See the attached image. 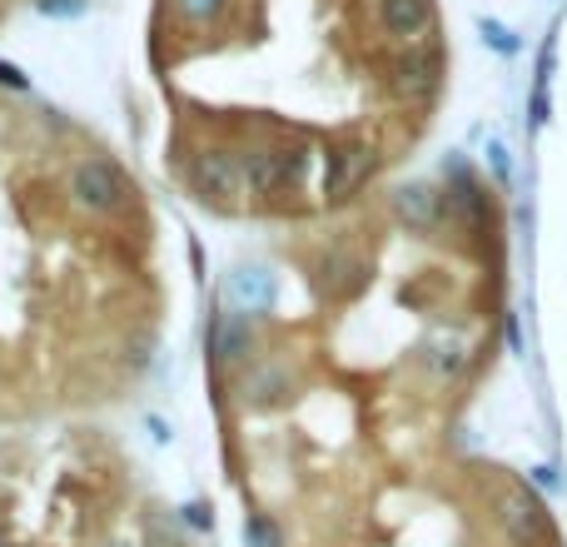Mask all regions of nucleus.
Returning a JSON list of instances; mask_svg holds the SVG:
<instances>
[{"mask_svg":"<svg viewBox=\"0 0 567 547\" xmlns=\"http://www.w3.org/2000/svg\"><path fill=\"white\" fill-rule=\"evenodd\" d=\"M433 80H439V65H433L429 55H403L399 70H393V95L429 100L433 95Z\"/></svg>","mask_w":567,"mask_h":547,"instance_id":"obj_11","label":"nucleus"},{"mask_svg":"<svg viewBox=\"0 0 567 547\" xmlns=\"http://www.w3.org/2000/svg\"><path fill=\"white\" fill-rule=\"evenodd\" d=\"M179 518H185L195 533H209V528H215V518H209V503H199V498L185 503V508H179Z\"/></svg>","mask_w":567,"mask_h":547,"instance_id":"obj_17","label":"nucleus"},{"mask_svg":"<svg viewBox=\"0 0 567 547\" xmlns=\"http://www.w3.org/2000/svg\"><path fill=\"white\" fill-rule=\"evenodd\" d=\"M478 30H483V40H488V45L498 50V55H518V45H523V40L513 35L508 25H498V20H478Z\"/></svg>","mask_w":567,"mask_h":547,"instance_id":"obj_15","label":"nucleus"},{"mask_svg":"<svg viewBox=\"0 0 567 547\" xmlns=\"http://www.w3.org/2000/svg\"><path fill=\"white\" fill-rule=\"evenodd\" d=\"M423 363H429V373H439V379H458V373L468 369V343L463 339H433L429 349H423Z\"/></svg>","mask_w":567,"mask_h":547,"instance_id":"obj_13","label":"nucleus"},{"mask_svg":"<svg viewBox=\"0 0 567 547\" xmlns=\"http://www.w3.org/2000/svg\"><path fill=\"white\" fill-rule=\"evenodd\" d=\"M189 179H195V189L205 199H229V195H239V189L249 185L245 179V155L209 145V149H199V155L189 159Z\"/></svg>","mask_w":567,"mask_h":547,"instance_id":"obj_3","label":"nucleus"},{"mask_svg":"<svg viewBox=\"0 0 567 547\" xmlns=\"http://www.w3.org/2000/svg\"><path fill=\"white\" fill-rule=\"evenodd\" d=\"M379 16H383V25H389L393 35L419 40L423 30H429V20H433V6L429 0H379Z\"/></svg>","mask_w":567,"mask_h":547,"instance_id":"obj_10","label":"nucleus"},{"mask_svg":"<svg viewBox=\"0 0 567 547\" xmlns=\"http://www.w3.org/2000/svg\"><path fill=\"white\" fill-rule=\"evenodd\" d=\"M528 483L538 493H563V478H558V468H553V463H538V468H528Z\"/></svg>","mask_w":567,"mask_h":547,"instance_id":"obj_16","label":"nucleus"},{"mask_svg":"<svg viewBox=\"0 0 567 547\" xmlns=\"http://www.w3.org/2000/svg\"><path fill=\"white\" fill-rule=\"evenodd\" d=\"M488 165L498 179H513V159H508V145H503V140H488Z\"/></svg>","mask_w":567,"mask_h":547,"instance_id":"obj_19","label":"nucleus"},{"mask_svg":"<svg viewBox=\"0 0 567 547\" xmlns=\"http://www.w3.org/2000/svg\"><path fill=\"white\" fill-rule=\"evenodd\" d=\"M293 393V373L284 363H255V369L239 379V403L245 409H279Z\"/></svg>","mask_w":567,"mask_h":547,"instance_id":"obj_6","label":"nucleus"},{"mask_svg":"<svg viewBox=\"0 0 567 547\" xmlns=\"http://www.w3.org/2000/svg\"><path fill=\"white\" fill-rule=\"evenodd\" d=\"M249 349H255V329H249L245 309L219 313V323H215V353H219V359H225V363H245Z\"/></svg>","mask_w":567,"mask_h":547,"instance_id":"obj_9","label":"nucleus"},{"mask_svg":"<svg viewBox=\"0 0 567 547\" xmlns=\"http://www.w3.org/2000/svg\"><path fill=\"white\" fill-rule=\"evenodd\" d=\"M35 6H40V16L65 20V16H80V10H85V0H35Z\"/></svg>","mask_w":567,"mask_h":547,"instance_id":"obj_20","label":"nucleus"},{"mask_svg":"<svg viewBox=\"0 0 567 547\" xmlns=\"http://www.w3.org/2000/svg\"><path fill=\"white\" fill-rule=\"evenodd\" d=\"M150 538H155V547H179L175 533L165 528V518H150Z\"/></svg>","mask_w":567,"mask_h":547,"instance_id":"obj_22","label":"nucleus"},{"mask_svg":"<svg viewBox=\"0 0 567 547\" xmlns=\"http://www.w3.org/2000/svg\"><path fill=\"white\" fill-rule=\"evenodd\" d=\"M393 215H399L409 229H439L443 215H449V195H443L439 185H423V179H413V185L393 189Z\"/></svg>","mask_w":567,"mask_h":547,"instance_id":"obj_5","label":"nucleus"},{"mask_svg":"<svg viewBox=\"0 0 567 547\" xmlns=\"http://www.w3.org/2000/svg\"><path fill=\"white\" fill-rule=\"evenodd\" d=\"M0 85H10V90H25V75H20L16 65H0Z\"/></svg>","mask_w":567,"mask_h":547,"instance_id":"obj_23","label":"nucleus"},{"mask_svg":"<svg viewBox=\"0 0 567 547\" xmlns=\"http://www.w3.org/2000/svg\"><path fill=\"white\" fill-rule=\"evenodd\" d=\"M70 195H75L80 209H95V215H110V209L125 205L130 185L110 159H80L75 175H70Z\"/></svg>","mask_w":567,"mask_h":547,"instance_id":"obj_2","label":"nucleus"},{"mask_svg":"<svg viewBox=\"0 0 567 547\" xmlns=\"http://www.w3.org/2000/svg\"><path fill=\"white\" fill-rule=\"evenodd\" d=\"M379 169V155L373 145H343L339 155L329 159V199H349L369 185V175Z\"/></svg>","mask_w":567,"mask_h":547,"instance_id":"obj_7","label":"nucleus"},{"mask_svg":"<svg viewBox=\"0 0 567 547\" xmlns=\"http://www.w3.org/2000/svg\"><path fill=\"white\" fill-rule=\"evenodd\" d=\"M363 283V259H353V255H323L319 259V289L323 293H349V289H359Z\"/></svg>","mask_w":567,"mask_h":547,"instance_id":"obj_12","label":"nucleus"},{"mask_svg":"<svg viewBox=\"0 0 567 547\" xmlns=\"http://www.w3.org/2000/svg\"><path fill=\"white\" fill-rule=\"evenodd\" d=\"M303 165H309V149H255L245 155V179L259 195H279V189L299 185Z\"/></svg>","mask_w":567,"mask_h":547,"instance_id":"obj_4","label":"nucleus"},{"mask_svg":"<svg viewBox=\"0 0 567 547\" xmlns=\"http://www.w3.org/2000/svg\"><path fill=\"white\" fill-rule=\"evenodd\" d=\"M498 523L503 533H508L518 547H543L553 538V523H548V508H543V498L533 488H523V483H508V488L498 493Z\"/></svg>","mask_w":567,"mask_h":547,"instance_id":"obj_1","label":"nucleus"},{"mask_svg":"<svg viewBox=\"0 0 567 547\" xmlns=\"http://www.w3.org/2000/svg\"><path fill=\"white\" fill-rule=\"evenodd\" d=\"M275 303V269L239 265L229 274V309H269Z\"/></svg>","mask_w":567,"mask_h":547,"instance_id":"obj_8","label":"nucleus"},{"mask_svg":"<svg viewBox=\"0 0 567 547\" xmlns=\"http://www.w3.org/2000/svg\"><path fill=\"white\" fill-rule=\"evenodd\" d=\"M179 10H185L189 20H215L219 10H225V0H175Z\"/></svg>","mask_w":567,"mask_h":547,"instance_id":"obj_18","label":"nucleus"},{"mask_svg":"<svg viewBox=\"0 0 567 547\" xmlns=\"http://www.w3.org/2000/svg\"><path fill=\"white\" fill-rule=\"evenodd\" d=\"M145 429H150V438H155L159 448H169V438H175V433H169V423L159 419V413H145Z\"/></svg>","mask_w":567,"mask_h":547,"instance_id":"obj_21","label":"nucleus"},{"mask_svg":"<svg viewBox=\"0 0 567 547\" xmlns=\"http://www.w3.org/2000/svg\"><path fill=\"white\" fill-rule=\"evenodd\" d=\"M245 547H284L279 523L269 518V513H255V518L245 523Z\"/></svg>","mask_w":567,"mask_h":547,"instance_id":"obj_14","label":"nucleus"}]
</instances>
